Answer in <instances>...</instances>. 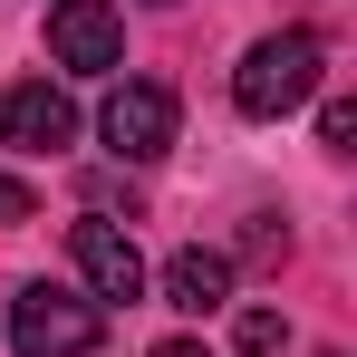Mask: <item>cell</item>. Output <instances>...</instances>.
Listing matches in <instances>:
<instances>
[{"label":"cell","instance_id":"6da1fadb","mask_svg":"<svg viewBox=\"0 0 357 357\" xmlns=\"http://www.w3.org/2000/svg\"><path fill=\"white\" fill-rule=\"evenodd\" d=\"M319 68H328V49L309 39V29H271V39H251L232 68V107L241 116H290V107H309L319 97Z\"/></svg>","mask_w":357,"mask_h":357},{"label":"cell","instance_id":"7a4b0ae2","mask_svg":"<svg viewBox=\"0 0 357 357\" xmlns=\"http://www.w3.org/2000/svg\"><path fill=\"white\" fill-rule=\"evenodd\" d=\"M97 338H107L97 299L59 290V280H29V290L10 299V348H20V357H87Z\"/></svg>","mask_w":357,"mask_h":357},{"label":"cell","instance_id":"3957f363","mask_svg":"<svg viewBox=\"0 0 357 357\" xmlns=\"http://www.w3.org/2000/svg\"><path fill=\"white\" fill-rule=\"evenodd\" d=\"M174 87H155V77H126L107 87V107H97V135L116 145V165H155L165 145H174Z\"/></svg>","mask_w":357,"mask_h":357},{"label":"cell","instance_id":"277c9868","mask_svg":"<svg viewBox=\"0 0 357 357\" xmlns=\"http://www.w3.org/2000/svg\"><path fill=\"white\" fill-rule=\"evenodd\" d=\"M49 59L68 77H107V68H126V20L107 0H59L49 10Z\"/></svg>","mask_w":357,"mask_h":357},{"label":"cell","instance_id":"5b68a950","mask_svg":"<svg viewBox=\"0 0 357 357\" xmlns=\"http://www.w3.org/2000/svg\"><path fill=\"white\" fill-rule=\"evenodd\" d=\"M68 261H77V280L87 299H135L145 290V251L107 222V213H87V222H68Z\"/></svg>","mask_w":357,"mask_h":357},{"label":"cell","instance_id":"8992f818","mask_svg":"<svg viewBox=\"0 0 357 357\" xmlns=\"http://www.w3.org/2000/svg\"><path fill=\"white\" fill-rule=\"evenodd\" d=\"M0 135H10L20 155H59V145H77V107H68V87H49V77L10 87V97H0Z\"/></svg>","mask_w":357,"mask_h":357},{"label":"cell","instance_id":"52a82bcc","mask_svg":"<svg viewBox=\"0 0 357 357\" xmlns=\"http://www.w3.org/2000/svg\"><path fill=\"white\" fill-rule=\"evenodd\" d=\"M232 299V251H174L165 261V309H222Z\"/></svg>","mask_w":357,"mask_h":357},{"label":"cell","instance_id":"ba28073f","mask_svg":"<svg viewBox=\"0 0 357 357\" xmlns=\"http://www.w3.org/2000/svg\"><path fill=\"white\" fill-rule=\"evenodd\" d=\"M241 357H280V338H290V319H280V309H241Z\"/></svg>","mask_w":357,"mask_h":357},{"label":"cell","instance_id":"9c48e42d","mask_svg":"<svg viewBox=\"0 0 357 357\" xmlns=\"http://www.w3.org/2000/svg\"><path fill=\"white\" fill-rule=\"evenodd\" d=\"M319 145H328V155H348V145H357V107H348V97L319 107Z\"/></svg>","mask_w":357,"mask_h":357},{"label":"cell","instance_id":"30bf717a","mask_svg":"<svg viewBox=\"0 0 357 357\" xmlns=\"http://www.w3.org/2000/svg\"><path fill=\"white\" fill-rule=\"evenodd\" d=\"M20 222H39V203H29L20 174H0V232H20Z\"/></svg>","mask_w":357,"mask_h":357},{"label":"cell","instance_id":"8fae6325","mask_svg":"<svg viewBox=\"0 0 357 357\" xmlns=\"http://www.w3.org/2000/svg\"><path fill=\"white\" fill-rule=\"evenodd\" d=\"M155 357H213V348H203V338H165Z\"/></svg>","mask_w":357,"mask_h":357}]
</instances>
